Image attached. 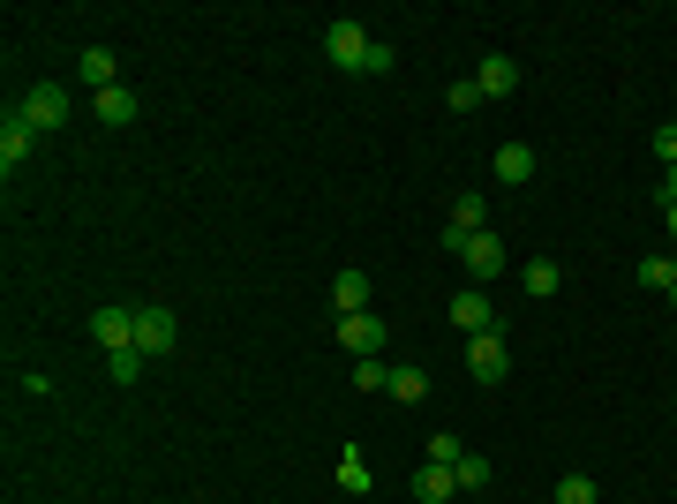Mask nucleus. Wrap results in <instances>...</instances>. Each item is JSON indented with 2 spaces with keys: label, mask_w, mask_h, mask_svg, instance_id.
<instances>
[{
  "label": "nucleus",
  "mask_w": 677,
  "mask_h": 504,
  "mask_svg": "<svg viewBox=\"0 0 677 504\" xmlns=\"http://www.w3.org/2000/svg\"><path fill=\"white\" fill-rule=\"evenodd\" d=\"M663 226H670V234H677V204H663Z\"/></svg>",
  "instance_id": "nucleus-29"
},
{
  "label": "nucleus",
  "mask_w": 677,
  "mask_h": 504,
  "mask_svg": "<svg viewBox=\"0 0 677 504\" xmlns=\"http://www.w3.org/2000/svg\"><path fill=\"white\" fill-rule=\"evenodd\" d=\"M338 346H346L354 362H377V354H384V324H377V309H362V317H338Z\"/></svg>",
  "instance_id": "nucleus-5"
},
{
  "label": "nucleus",
  "mask_w": 677,
  "mask_h": 504,
  "mask_svg": "<svg viewBox=\"0 0 677 504\" xmlns=\"http://www.w3.org/2000/svg\"><path fill=\"white\" fill-rule=\"evenodd\" d=\"M354 384H362V392H384L391 369H384V362H354Z\"/></svg>",
  "instance_id": "nucleus-25"
},
{
  "label": "nucleus",
  "mask_w": 677,
  "mask_h": 504,
  "mask_svg": "<svg viewBox=\"0 0 677 504\" xmlns=\"http://www.w3.org/2000/svg\"><path fill=\"white\" fill-rule=\"evenodd\" d=\"M497 181H505V189L535 181V151H527V143H497Z\"/></svg>",
  "instance_id": "nucleus-13"
},
{
  "label": "nucleus",
  "mask_w": 677,
  "mask_h": 504,
  "mask_svg": "<svg viewBox=\"0 0 677 504\" xmlns=\"http://www.w3.org/2000/svg\"><path fill=\"white\" fill-rule=\"evenodd\" d=\"M369 53H377V39H369L354 15L324 23V61H332V68H354V76H369Z\"/></svg>",
  "instance_id": "nucleus-1"
},
{
  "label": "nucleus",
  "mask_w": 677,
  "mask_h": 504,
  "mask_svg": "<svg viewBox=\"0 0 677 504\" xmlns=\"http://www.w3.org/2000/svg\"><path fill=\"white\" fill-rule=\"evenodd\" d=\"M31 151H39V128H31L23 114H15V106H8V121H0V167L15 173L23 159H31Z\"/></svg>",
  "instance_id": "nucleus-9"
},
{
  "label": "nucleus",
  "mask_w": 677,
  "mask_h": 504,
  "mask_svg": "<svg viewBox=\"0 0 677 504\" xmlns=\"http://www.w3.org/2000/svg\"><path fill=\"white\" fill-rule=\"evenodd\" d=\"M466 369H474V384H505V377H512V354H505V339H497V332L466 339Z\"/></svg>",
  "instance_id": "nucleus-4"
},
{
  "label": "nucleus",
  "mask_w": 677,
  "mask_h": 504,
  "mask_svg": "<svg viewBox=\"0 0 677 504\" xmlns=\"http://www.w3.org/2000/svg\"><path fill=\"white\" fill-rule=\"evenodd\" d=\"M332 301H338V317H362V309H369V271H362V264H354V271H338Z\"/></svg>",
  "instance_id": "nucleus-11"
},
{
  "label": "nucleus",
  "mask_w": 677,
  "mask_h": 504,
  "mask_svg": "<svg viewBox=\"0 0 677 504\" xmlns=\"http://www.w3.org/2000/svg\"><path fill=\"white\" fill-rule=\"evenodd\" d=\"M466 242H474V234H466V226H452V218H444V234H437V249H444V256H466Z\"/></svg>",
  "instance_id": "nucleus-26"
},
{
  "label": "nucleus",
  "mask_w": 677,
  "mask_h": 504,
  "mask_svg": "<svg viewBox=\"0 0 677 504\" xmlns=\"http://www.w3.org/2000/svg\"><path fill=\"white\" fill-rule=\"evenodd\" d=\"M90 339H98L106 354H121V346H136V309H114V301H106V309L90 317Z\"/></svg>",
  "instance_id": "nucleus-8"
},
{
  "label": "nucleus",
  "mask_w": 677,
  "mask_h": 504,
  "mask_svg": "<svg viewBox=\"0 0 677 504\" xmlns=\"http://www.w3.org/2000/svg\"><path fill=\"white\" fill-rule=\"evenodd\" d=\"M474 84H482V98H512V90H519V61H512V53H490V61L474 68Z\"/></svg>",
  "instance_id": "nucleus-10"
},
{
  "label": "nucleus",
  "mask_w": 677,
  "mask_h": 504,
  "mask_svg": "<svg viewBox=\"0 0 677 504\" xmlns=\"http://www.w3.org/2000/svg\"><path fill=\"white\" fill-rule=\"evenodd\" d=\"M98 121H106V128H128V121H136V90H121V84L98 90Z\"/></svg>",
  "instance_id": "nucleus-14"
},
{
  "label": "nucleus",
  "mask_w": 677,
  "mask_h": 504,
  "mask_svg": "<svg viewBox=\"0 0 677 504\" xmlns=\"http://www.w3.org/2000/svg\"><path fill=\"white\" fill-rule=\"evenodd\" d=\"M76 76H84V84H98V90H114V53H106V45H90L84 61H76Z\"/></svg>",
  "instance_id": "nucleus-16"
},
{
  "label": "nucleus",
  "mask_w": 677,
  "mask_h": 504,
  "mask_svg": "<svg viewBox=\"0 0 677 504\" xmlns=\"http://www.w3.org/2000/svg\"><path fill=\"white\" fill-rule=\"evenodd\" d=\"M15 114H23V121L39 128V136H53V128H68V90H61V84H31Z\"/></svg>",
  "instance_id": "nucleus-2"
},
{
  "label": "nucleus",
  "mask_w": 677,
  "mask_h": 504,
  "mask_svg": "<svg viewBox=\"0 0 677 504\" xmlns=\"http://www.w3.org/2000/svg\"><path fill=\"white\" fill-rule=\"evenodd\" d=\"M173 339H181L173 309H136V354H173Z\"/></svg>",
  "instance_id": "nucleus-6"
},
{
  "label": "nucleus",
  "mask_w": 677,
  "mask_h": 504,
  "mask_svg": "<svg viewBox=\"0 0 677 504\" xmlns=\"http://www.w3.org/2000/svg\"><path fill=\"white\" fill-rule=\"evenodd\" d=\"M444 106H452V114H474V106H482V84H474V76L452 84V90H444Z\"/></svg>",
  "instance_id": "nucleus-21"
},
{
  "label": "nucleus",
  "mask_w": 677,
  "mask_h": 504,
  "mask_svg": "<svg viewBox=\"0 0 677 504\" xmlns=\"http://www.w3.org/2000/svg\"><path fill=\"white\" fill-rule=\"evenodd\" d=\"M466 287H482V294H490V279H497V271H505V242H497V234H490V226H482V234H474V242H466Z\"/></svg>",
  "instance_id": "nucleus-3"
},
{
  "label": "nucleus",
  "mask_w": 677,
  "mask_h": 504,
  "mask_svg": "<svg viewBox=\"0 0 677 504\" xmlns=\"http://www.w3.org/2000/svg\"><path fill=\"white\" fill-rule=\"evenodd\" d=\"M482 218H490V204L466 189V196H452V226H466V234H482Z\"/></svg>",
  "instance_id": "nucleus-19"
},
{
  "label": "nucleus",
  "mask_w": 677,
  "mask_h": 504,
  "mask_svg": "<svg viewBox=\"0 0 677 504\" xmlns=\"http://www.w3.org/2000/svg\"><path fill=\"white\" fill-rule=\"evenodd\" d=\"M106 369H114V384H136V369H143V354H136V346H121V354H106Z\"/></svg>",
  "instance_id": "nucleus-22"
},
{
  "label": "nucleus",
  "mask_w": 677,
  "mask_h": 504,
  "mask_svg": "<svg viewBox=\"0 0 677 504\" xmlns=\"http://www.w3.org/2000/svg\"><path fill=\"white\" fill-rule=\"evenodd\" d=\"M670 121H677V114H670Z\"/></svg>",
  "instance_id": "nucleus-31"
},
{
  "label": "nucleus",
  "mask_w": 677,
  "mask_h": 504,
  "mask_svg": "<svg viewBox=\"0 0 677 504\" xmlns=\"http://www.w3.org/2000/svg\"><path fill=\"white\" fill-rule=\"evenodd\" d=\"M655 159H663V167H677V121L655 128Z\"/></svg>",
  "instance_id": "nucleus-27"
},
{
  "label": "nucleus",
  "mask_w": 677,
  "mask_h": 504,
  "mask_svg": "<svg viewBox=\"0 0 677 504\" xmlns=\"http://www.w3.org/2000/svg\"><path fill=\"white\" fill-rule=\"evenodd\" d=\"M384 392H391V399H422V392H429V369H415V362H399Z\"/></svg>",
  "instance_id": "nucleus-17"
},
{
  "label": "nucleus",
  "mask_w": 677,
  "mask_h": 504,
  "mask_svg": "<svg viewBox=\"0 0 677 504\" xmlns=\"http://www.w3.org/2000/svg\"><path fill=\"white\" fill-rule=\"evenodd\" d=\"M415 497H422V504L460 497V474H452V467H437V460H422V474H415Z\"/></svg>",
  "instance_id": "nucleus-12"
},
{
  "label": "nucleus",
  "mask_w": 677,
  "mask_h": 504,
  "mask_svg": "<svg viewBox=\"0 0 677 504\" xmlns=\"http://www.w3.org/2000/svg\"><path fill=\"white\" fill-rule=\"evenodd\" d=\"M519 287H527L535 301H550L557 294V264H550V256H542V264H527V271H519Z\"/></svg>",
  "instance_id": "nucleus-18"
},
{
  "label": "nucleus",
  "mask_w": 677,
  "mask_h": 504,
  "mask_svg": "<svg viewBox=\"0 0 677 504\" xmlns=\"http://www.w3.org/2000/svg\"><path fill=\"white\" fill-rule=\"evenodd\" d=\"M338 490H346V497H369V490H377V474H369L362 452H346V460H338Z\"/></svg>",
  "instance_id": "nucleus-15"
},
{
  "label": "nucleus",
  "mask_w": 677,
  "mask_h": 504,
  "mask_svg": "<svg viewBox=\"0 0 677 504\" xmlns=\"http://www.w3.org/2000/svg\"><path fill=\"white\" fill-rule=\"evenodd\" d=\"M557 504H594V482L588 474H565V482H557Z\"/></svg>",
  "instance_id": "nucleus-23"
},
{
  "label": "nucleus",
  "mask_w": 677,
  "mask_h": 504,
  "mask_svg": "<svg viewBox=\"0 0 677 504\" xmlns=\"http://www.w3.org/2000/svg\"><path fill=\"white\" fill-rule=\"evenodd\" d=\"M670 309H677V287H670Z\"/></svg>",
  "instance_id": "nucleus-30"
},
{
  "label": "nucleus",
  "mask_w": 677,
  "mask_h": 504,
  "mask_svg": "<svg viewBox=\"0 0 677 504\" xmlns=\"http://www.w3.org/2000/svg\"><path fill=\"white\" fill-rule=\"evenodd\" d=\"M429 460H437V467H460L466 444H460V437H429Z\"/></svg>",
  "instance_id": "nucleus-24"
},
{
  "label": "nucleus",
  "mask_w": 677,
  "mask_h": 504,
  "mask_svg": "<svg viewBox=\"0 0 677 504\" xmlns=\"http://www.w3.org/2000/svg\"><path fill=\"white\" fill-rule=\"evenodd\" d=\"M452 324H460L466 339L497 332V309H490V294H482V287H460V294H452Z\"/></svg>",
  "instance_id": "nucleus-7"
},
{
  "label": "nucleus",
  "mask_w": 677,
  "mask_h": 504,
  "mask_svg": "<svg viewBox=\"0 0 677 504\" xmlns=\"http://www.w3.org/2000/svg\"><path fill=\"white\" fill-rule=\"evenodd\" d=\"M452 474H460V490H490V460H482V452H466Z\"/></svg>",
  "instance_id": "nucleus-20"
},
{
  "label": "nucleus",
  "mask_w": 677,
  "mask_h": 504,
  "mask_svg": "<svg viewBox=\"0 0 677 504\" xmlns=\"http://www.w3.org/2000/svg\"><path fill=\"white\" fill-rule=\"evenodd\" d=\"M655 204H677V167L663 173V196H655Z\"/></svg>",
  "instance_id": "nucleus-28"
}]
</instances>
